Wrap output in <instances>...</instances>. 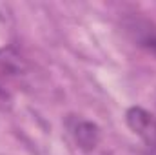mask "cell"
I'll return each instance as SVG.
<instances>
[{"label": "cell", "instance_id": "obj_1", "mask_svg": "<svg viewBox=\"0 0 156 155\" xmlns=\"http://www.w3.org/2000/svg\"><path fill=\"white\" fill-rule=\"evenodd\" d=\"M125 122L131 131L142 139L147 150L156 155V117L140 106H133L125 113Z\"/></svg>", "mask_w": 156, "mask_h": 155}, {"label": "cell", "instance_id": "obj_2", "mask_svg": "<svg viewBox=\"0 0 156 155\" xmlns=\"http://www.w3.org/2000/svg\"><path fill=\"white\" fill-rule=\"evenodd\" d=\"M123 28L136 46L156 57V22L144 17H127Z\"/></svg>", "mask_w": 156, "mask_h": 155}, {"label": "cell", "instance_id": "obj_3", "mask_svg": "<svg viewBox=\"0 0 156 155\" xmlns=\"http://www.w3.org/2000/svg\"><path fill=\"white\" fill-rule=\"evenodd\" d=\"M67 130L69 135L73 137L75 144L82 152H91L98 146L100 142V128L87 119H80V117H69L67 119Z\"/></svg>", "mask_w": 156, "mask_h": 155}, {"label": "cell", "instance_id": "obj_4", "mask_svg": "<svg viewBox=\"0 0 156 155\" xmlns=\"http://www.w3.org/2000/svg\"><path fill=\"white\" fill-rule=\"evenodd\" d=\"M9 91H7V78L4 77V73L0 71V99H7Z\"/></svg>", "mask_w": 156, "mask_h": 155}]
</instances>
